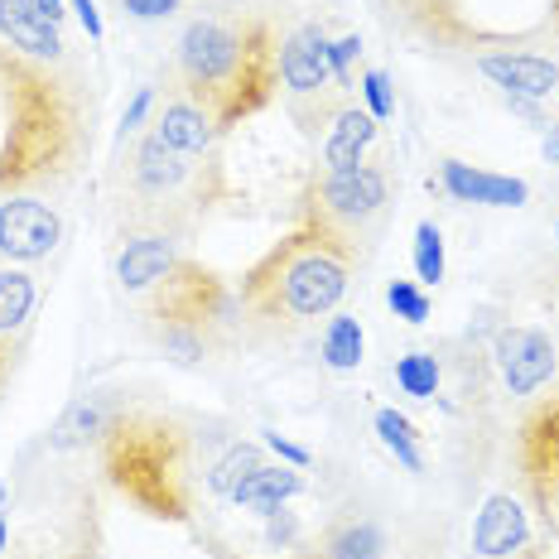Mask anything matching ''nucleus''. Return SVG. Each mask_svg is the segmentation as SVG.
<instances>
[{
    "instance_id": "obj_6",
    "label": "nucleus",
    "mask_w": 559,
    "mask_h": 559,
    "mask_svg": "<svg viewBox=\"0 0 559 559\" xmlns=\"http://www.w3.org/2000/svg\"><path fill=\"white\" fill-rule=\"evenodd\" d=\"M237 313L241 299L231 295V285L193 255H179L174 271L145 295V329L179 362H203L237 323Z\"/></svg>"
},
{
    "instance_id": "obj_27",
    "label": "nucleus",
    "mask_w": 559,
    "mask_h": 559,
    "mask_svg": "<svg viewBox=\"0 0 559 559\" xmlns=\"http://www.w3.org/2000/svg\"><path fill=\"white\" fill-rule=\"evenodd\" d=\"M386 305H391L395 319L425 323L429 319V289L419 285V280H391V285H386Z\"/></svg>"
},
{
    "instance_id": "obj_20",
    "label": "nucleus",
    "mask_w": 559,
    "mask_h": 559,
    "mask_svg": "<svg viewBox=\"0 0 559 559\" xmlns=\"http://www.w3.org/2000/svg\"><path fill=\"white\" fill-rule=\"evenodd\" d=\"M34 309H39V280L29 275V265H0V343L20 347Z\"/></svg>"
},
{
    "instance_id": "obj_37",
    "label": "nucleus",
    "mask_w": 559,
    "mask_h": 559,
    "mask_svg": "<svg viewBox=\"0 0 559 559\" xmlns=\"http://www.w3.org/2000/svg\"><path fill=\"white\" fill-rule=\"evenodd\" d=\"M5 540H10V521H5V511H0V555H5Z\"/></svg>"
},
{
    "instance_id": "obj_39",
    "label": "nucleus",
    "mask_w": 559,
    "mask_h": 559,
    "mask_svg": "<svg viewBox=\"0 0 559 559\" xmlns=\"http://www.w3.org/2000/svg\"><path fill=\"white\" fill-rule=\"evenodd\" d=\"M555 241H559V227H555Z\"/></svg>"
},
{
    "instance_id": "obj_5",
    "label": "nucleus",
    "mask_w": 559,
    "mask_h": 559,
    "mask_svg": "<svg viewBox=\"0 0 559 559\" xmlns=\"http://www.w3.org/2000/svg\"><path fill=\"white\" fill-rule=\"evenodd\" d=\"M102 468L131 507L155 521L193 511V429L159 411H126L102 435Z\"/></svg>"
},
{
    "instance_id": "obj_28",
    "label": "nucleus",
    "mask_w": 559,
    "mask_h": 559,
    "mask_svg": "<svg viewBox=\"0 0 559 559\" xmlns=\"http://www.w3.org/2000/svg\"><path fill=\"white\" fill-rule=\"evenodd\" d=\"M20 559H97V531H92V516L68 535L63 545H29V555Z\"/></svg>"
},
{
    "instance_id": "obj_8",
    "label": "nucleus",
    "mask_w": 559,
    "mask_h": 559,
    "mask_svg": "<svg viewBox=\"0 0 559 559\" xmlns=\"http://www.w3.org/2000/svg\"><path fill=\"white\" fill-rule=\"evenodd\" d=\"M329 29L319 20H305L280 39V83H285V97L295 116L305 121V131L313 126H329L337 111L347 107V92L333 83V58H329Z\"/></svg>"
},
{
    "instance_id": "obj_18",
    "label": "nucleus",
    "mask_w": 559,
    "mask_h": 559,
    "mask_svg": "<svg viewBox=\"0 0 559 559\" xmlns=\"http://www.w3.org/2000/svg\"><path fill=\"white\" fill-rule=\"evenodd\" d=\"M473 550L487 559H511L526 550V516L511 497H487L473 526Z\"/></svg>"
},
{
    "instance_id": "obj_30",
    "label": "nucleus",
    "mask_w": 559,
    "mask_h": 559,
    "mask_svg": "<svg viewBox=\"0 0 559 559\" xmlns=\"http://www.w3.org/2000/svg\"><path fill=\"white\" fill-rule=\"evenodd\" d=\"M357 53H362V39H357V34H343V39H333V44H329L333 83L343 87V92H353V63H357Z\"/></svg>"
},
{
    "instance_id": "obj_22",
    "label": "nucleus",
    "mask_w": 559,
    "mask_h": 559,
    "mask_svg": "<svg viewBox=\"0 0 559 559\" xmlns=\"http://www.w3.org/2000/svg\"><path fill=\"white\" fill-rule=\"evenodd\" d=\"M319 353L333 371H357L362 367V353H367V337H362V323L353 313H329L323 323V337H319Z\"/></svg>"
},
{
    "instance_id": "obj_17",
    "label": "nucleus",
    "mask_w": 559,
    "mask_h": 559,
    "mask_svg": "<svg viewBox=\"0 0 559 559\" xmlns=\"http://www.w3.org/2000/svg\"><path fill=\"white\" fill-rule=\"evenodd\" d=\"M377 116L357 102H347L343 111L329 121V135H323V169H357L367 165V150L377 145Z\"/></svg>"
},
{
    "instance_id": "obj_9",
    "label": "nucleus",
    "mask_w": 559,
    "mask_h": 559,
    "mask_svg": "<svg viewBox=\"0 0 559 559\" xmlns=\"http://www.w3.org/2000/svg\"><path fill=\"white\" fill-rule=\"evenodd\" d=\"M63 247V217L39 193H0V265H39Z\"/></svg>"
},
{
    "instance_id": "obj_23",
    "label": "nucleus",
    "mask_w": 559,
    "mask_h": 559,
    "mask_svg": "<svg viewBox=\"0 0 559 559\" xmlns=\"http://www.w3.org/2000/svg\"><path fill=\"white\" fill-rule=\"evenodd\" d=\"M371 429H377V439L386 444L391 453H395V463L401 468H411V473H419L425 468V459H419V429L405 419L401 411H391V405H381L377 415H371Z\"/></svg>"
},
{
    "instance_id": "obj_11",
    "label": "nucleus",
    "mask_w": 559,
    "mask_h": 559,
    "mask_svg": "<svg viewBox=\"0 0 559 559\" xmlns=\"http://www.w3.org/2000/svg\"><path fill=\"white\" fill-rule=\"evenodd\" d=\"M179 241L174 231H155V227H126L121 231V251H116V285L126 295H150L159 285L174 261H179Z\"/></svg>"
},
{
    "instance_id": "obj_38",
    "label": "nucleus",
    "mask_w": 559,
    "mask_h": 559,
    "mask_svg": "<svg viewBox=\"0 0 559 559\" xmlns=\"http://www.w3.org/2000/svg\"><path fill=\"white\" fill-rule=\"evenodd\" d=\"M511 559H540V555H511Z\"/></svg>"
},
{
    "instance_id": "obj_14",
    "label": "nucleus",
    "mask_w": 559,
    "mask_h": 559,
    "mask_svg": "<svg viewBox=\"0 0 559 559\" xmlns=\"http://www.w3.org/2000/svg\"><path fill=\"white\" fill-rule=\"evenodd\" d=\"M150 131L165 140L169 150H179V155H213V145L223 140V131H217V121H213V111H207L203 102H193L183 87H174L169 97L159 102Z\"/></svg>"
},
{
    "instance_id": "obj_3",
    "label": "nucleus",
    "mask_w": 559,
    "mask_h": 559,
    "mask_svg": "<svg viewBox=\"0 0 559 559\" xmlns=\"http://www.w3.org/2000/svg\"><path fill=\"white\" fill-rule=\"evenodd\" d=\"M362 251L299 223L241 275V313L265 333H305L343 305Z\"/></svg>"
},
{
    "instance_id": "obj_12",
    "label": "nucleus",
    "mask_w": 559,
    "mask_h": 559,
    "mask_svg": "<svg viewBox=\"0 0 559 559\" xmlns=\"http://www.w3.org/2000/svg\"><path fill=\"white\" fill-rule=\"evenodd\" d=\"M477 73L502 87L511 102H540L559 87V58L535 49H492L477 58Z\"/></svg>"
},
{
    "instance_id": "obj_25",
    "label": "nucleus",
    "mask_w": 559,
    "mask_h": 559,
    "mask_svg": "<svg viewBox=\"0 0 559 559\" xmlns=\"http://www.w3.org/2000/svg\"><path fill=\"white\" fill-rule=\"evenodd\" d=\"M395 386L405 395H415V401H429V395L439 391V357L435 353H405L401 362H395Z\"/></svg>"
},
{
    "instance_id": "obj_26",
    "label": "nucleus",
    "mask_w": 559,
    "mask_h": 559,
    "mask_svg": "<svg viewBox=\"0 0 559 559\" xmlns=\"http://www.w3.org/2000/svg\"><path fill=\"white\" fill-rule=\"evenodd\" d=\"M444 237H439V227L435 223H419L415 227V280L419 285H439L444 280Z\"/></svg>"
},
{
    "instance_id": "obj_10",
    "label": "nucleus",
    "mask_w": 559,
    "mask_h": 559,
    "mask_svg": "<svg viewBox=\"0 0 559 559\" xmlns=\"http://www.w3.org/2000/svg\"><path fill=\"white\" fill-rule=\"evenodd\" d=\"M521 473H526L531 502L545 511V521L559 516V391L545 395L535 411L521 419Z\"/></svg>"
},
{
    "instance_id": "obj_19",
    "label": "nucleus",
    "mask_w": 559,
    "mask_h": 559,
    "mask_svg": "<svg viewBox=\"0 0 559 559\" xmlns=\"http://www.w3.org/2000/svg\"><path fill=\"white\" fill-rule=\"evenodd\" d=\"M299 492H305L299 468H289V463H261V468L237 483L231 502H237L241 511H255V516H275V511H285V502L299 497Z\"/></svg>"
},
{
    "instance_id": "obj_15",
    "label": "nucleus",
    "mask_w": 559,
    "mask_h": 559,
    "mask_svg": "<svg viewBox=\"0 0 559 559\" xmlns=\"http://www.w3.org/2000/svg\"><path fill=\"white\" fill-rule=\"evenodd\" d=\"M0 44H10L15 53L29 58H68L63 44V25H53L49 15L39 10V0H0Z\"/></svg>"
},
{
    "instance_id": "obj_36",
    "label": "nucleus",
    "mask_w": 559,
    "mask_h": 559,
    "mask_svg": "<svg viewBox=\"0 0 559 559\" xmlns=\"http://www.w3.org/2000/svg\"><path fill=\"white\" fill-rule=\"evenodd\" d=\"M10 362H15V347L0 343V386H5V377H10Z\"/></svg>"
},
{
    "instance_id": "obj_33",
    "label": "nucleus",
    "mask_w": 559,
    "mask_h": 559,
    "mask_svg": "<svg viewBox=\"0 0 559 559\" xmlns=\"http://www.w3.org/2000/svg\"><path fill=\"white\" fill-rule=\"evenodd\" d=\"M265 444H271L280 459L289 463V468H309V449H299V444H289V439H280L275 429H265Z\"/></svg>"
},
{
    "instance_id": "obj_32",
    "label": "nucleus",
    "mask_w": 559,
    "mask_h": 559,
    "mask_svg": "<svg viewBox=\"0 0 559 559\" xmlns=\"http://www.w3.org/2000/svg\"><path fill=\"white\" fill-rule=\"evenodd\" d=\"M183 5H189V0H121V10H126L131 20H140V25H155V20L179 15Z\"/></svg>"
},
{
    "instance_id": "obj_2",
    "label": "nucleus",
    "mask_w": 559,
    "mask_h": 559,
    "mask_svg": "<svg viewBox=\"0 0 559 559\" xmlns=\"http://www.w3.org/2000/svg\"><path fill=\"white\" fill-rule=\"evenodd\" d=\"M174 78L227 135L275 102L280 34L265 15H203L179 34Z\"/></svg>"
},
{
    "instance_id": "obj_24",
    "label": "nucleus",
    "mask_w": 559,
    "mask_h": 559,
    "mask_svg": "<svg viewBox=\"0 0 559 559\" xmlns=\"http://www.w3.org/2000/svg\"><path fill=\"white\" fill-rule=\"evenodd\" d=\"M261 463H265V459H261V449H255V444H231V449L223 453V459H217L213 468H207V492L231 497V492H237L241 477L255 473Z\"/></svg>"
},
{
    "instance_id": "obj_7",
    "label": "nucleus",
    "mask_w": 559,
    "mask_h": 559,
    "mask_svg": "<svg viewBox=\"0 0 559 559\" xmlns=\"http://www.w3.org/2000/svg\"><path fill=\"white\" fill-rule=\"evenodd\" d=\"M395 203V179L386 165H357V169H323L313 174L299 193V223L319 227L329 237L347 241V247L362 251L377 227L386 223Z\"/></svg>"
},
{
    "instance_id": "obj_16",
    "label": "nucleus",
    "mask_w": 559,
    "mask_h": 559,
    "mask_svg": "<svg viewBox=\"0 0 559 559\" xmlns=\"http://www.w3.org/2000/svg\"><path fill=\"white\" fill-rule=\"evenodd\" d=\"M449 198L459 203H483V207H521L531 198L526 179H511V174H492V169H477V165H463V159H444L439 169Z\"/></svg>"
},
{
    "instance_id": "obj_29",
    "label": "nucleus",
    "mask_w": 559,
    "mask_h": 559,
    "mask_svg": "<svg viewBox=\"0 0 559 559\" xmlns=\"http://www.w3.org/2000/svg\"><path fill=\"white\" fill-rule=\"evenodd\" d=\"M362 102H367V111L377 116V121H386V116L395 111V92H391V78L381 73V68H367V73H362Z\"/></svg>"
},
{
    "instance_id": "obj_13",
    "label": "nucleus",
    "mask_w": 559,
    "mask_h": 559,
    "mask_svg": "<svg viewBox=\"0 0 559 559\" xmlns=\"http://www.w3.org/2000/svg\"><path fill=\"white\" fill-rule=\"evenodd\" d=\"M492 353L511 395H535L555 377V343L540 329H502Z\"/></svg>"
},
{
    "instance_id": "obj_1",
    "label": "nucleus",
    "mask_w": 559,
    "mask_h": 559,
    "mask_svg": "<svg viewBox=\"0 0 559 559\" xmlns=\"http://www.w3.org/2000/svg\"><path fill=\"white\" fill-rule=\"evenodd\" d=\"M0 193H53L92 155V87L68 58L0 44Z\"/></svg>"
},
{
    "instance_id": "obj_35",
    "label": "nucleus",
    "mask_w": 559,
    "mask_h": 559,
    "mask_svg": "<svg viewBox=\"0 0 559 559\" xmlns=\"http://www.w3.org/2000/svg\"><path fill=\"white\" fill-rule=\"evenodd\" d=\"M545 159L559 165V126H550V135H545Z\"/></svg>"
},
{
    "instance_id": "obj_21",
    "label": "nucleus",
    "mask_w": 559,
    "mask_h": 559,
    "mask_svg": "<svg viewBox=\"0 0 559 559\" xmlns=\"http://www.w3.org/2000/svg\"><path fill=\"white\" fill-rule=\"evenodd\" d=\"M121 415V405H111L107 395H83L78 405H68V415L53 425L49 444L53 449H83V444H102V435L111 429V419Z\"/></svg>"
},
{
    "instance_id": "obj_4",
    "label": "nucleus",
    "mask_w": 559,
    "mask_h": 559,
    "mask_svg": "<svg viewBox=\"0 0 559 559\" xmlns=\"http://www.w3.org/2000/svg\"><path fill=\"white\" fill-rule=\"evenodd\" d=\"M111 207L116 223L126 227H155L189 237V231L231 198L227 169L217 155H179L155 131L131 135L111 165Z\"/></svg>"
},
{
    "instance_id": "obj_31",
    "label": "nucleus",
    "mask_w": 559,
    "mask_h": 559,
    "mask_svg": "<svg viewBox=\"0 0 559 559\" xmlns=\"http://www.w3.org/2000/svg\"><path fill=\"white\" fill-rule=\"evenodd\" d=\"M150 107H155V87H140L131 97V107H126V116H121V126H116V140H121V145L150 126Z\"/></svg>"
},
{
    "instance_id": "obj_34",
    "label": "nucleus",
    "mask_w": 559,
    "mask_h": 559,
    "mask_svg": "<svg viewBox=\"0 0 559 559\" xmlns=\"http://www.w3.org/2000/svg\"><path fill=\"white\" fill-rule=\"evenodd\" d=\"M68 5L78 10V20H83V29H87V39H92V44L107 39V25H102V15H97V5H92V0H68Z\"/></svg>"
}]
</instances>
